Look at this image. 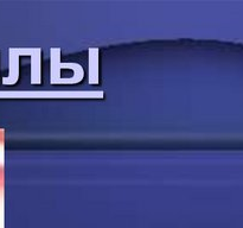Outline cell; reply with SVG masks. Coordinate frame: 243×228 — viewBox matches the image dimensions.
<instances>
[{
	"label": "cell",
	"mask_w": 243,
	"mask_h": 228,
	"mask_svg": "<svg viewBox=\"0 0 243 228\" xmlns=\"http://www.w3.org/2000/svg\"><path fill=\"white\" fill-rule=\"evenodd\" d=\"M19 79V52L18 49H10V73L3 79L4 84H14Z\"/></svg>",
	"instance_id": "6da1fadb"
},
{
	"label": "cell",
	"mask_w": 243,
	"mask_h": 228,
	"mask_svg": "<svg viewBox=\"0 0 243 228\" xmlns=\"http://www.w3.org/2000/svg\"><path fill=\"white\" fill-rule=\"evenodd\" d=\"M40 49H33L31 57V83H40Z\"/></svg>",
	"instance_id": "7a4b0ae2"
},
{
	"label": "cell",
	"mask_w": 243,
	"mask_h": 228,
	"mask_svg": "<svg viewBox=\"0 0 243 228\" xmlns=\"http://www.w3.org/2000/svg\"><path fill=\"white\" fill-rule=\"evenodd\" d=\"M97 49L95 51V55L93 56L92 54V50H89V55H90V58H89V83H97Z\"/></svg>",
	"instance_id": "3957f363"
}]
</instances>
